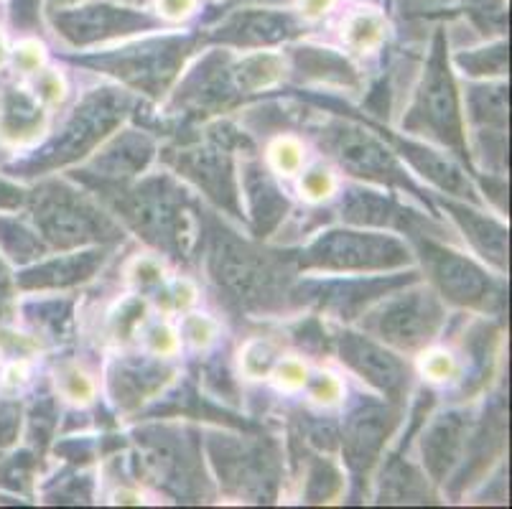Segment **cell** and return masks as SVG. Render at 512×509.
<instances>
[{"label": "cell", "instance_id": "1", "mask_svg": "<svg viewBox=\"0 0 512 509\" xmlns=\"http://www.w3.org/2000/svg\"><path fill=\"white\" fill-rule=\"evenodd\" d=\"M207 270L227 301L245 311H273L291 296V255L263 250L214 219L207 230Z\"/></svg>", "mask_w": 512, "mask_h": 509}, {"label": "cell", "instance_id": "2", "mask_svg": "<svg viewBox=\"0 0 512 509\" xmlns=\"http://www.w3.org/2000/svg\"><path fill=\"white\" fill-rule=\"evenodd\" d=\"M97 194L130 230L171 258H186L197 237V209L192 199L169 176H151L141 184H102L92 181Z\"/></svg>", "mask_w": 512, "mask_h": 509}, {"label": "cell", "instance_id": "3", "mask_svg": "<svg viewBox=\"0 0 512 509\" xmlns=\"http://www.w3.org/2000/svg\"><path fill=\"white\" fill-rule=\"evenodd\" d=\"M34 222L44 240L57 250H79L87 245H107L123 237V230L95 199L67 184L51 181L36 189Z\"/></svg>", "mask_w": 512, "mask_h": 509}, {"label": "cell", "instance_id": "4", "mask_svg": "<svg viewBox=\"0 0 512 509\" xmlns=\"http://www.w3.org/2000/svg\"><path fill=\"white\" fill-rule=\"evenodd\" d=\"M130 110H133V97L125 90L102 87V90L90 92L64 120L57 138H51L41 148L39 156H34L29 168L49 171V168L69 166L79 158L90 156L102 140L110 138V133L123 123Z\"/></svg>", "mask_w": 512, "mask_h": 509}, {"label": "cell", "instance_id": "5", "mask_svg": "<svg viewBox=\"0 0 512 509\" xmlns=\"http://www.w3.org/2000/svg\"><path fill=\"white\" fill-rule=\"evenodd\" d=\"M197 36H161L107 54L77 59L82 67H92L120 79L125 87L158 97L179 77L184 62L197 49Z\"/></svg>", "mask_w": 512, "mask_h": 509}, {"label": "cell", "instance_id": "6", "mask_svg": "<svg viewBox=\"0 0 512 509\" xmlns=\"http://www.w3.org/2000/svg\"><path fill=\"white\" fill-rule=\"evenodd\" d=\"M293 260L306 270L365 275L406 268L411 263V250L406 242L385 232L329 230Z\"/></svg>", "mask_w": 512, "mask_h": 509}, {"label": "cell", "instance_id": "7", "mask_svg": "<svg viewBox=\"0 0 512 509\" xmlns=\"http://www.w3.org/2000/svg\"><path fill=\"white\" fill-rule=\"evenodd\" d=\"M207 448L227 492L250 502H268L276 497L281 456L271 438L214 433L207 438Z\"/></svg>", "mask_w": 512, "mask_h": 509}, {"label": "cell", "instance_id": "8", "mask_svg": "<svg viewBox=\"0 0 512 509\" xmlns=\"http://www.w3.org/2000/svg\"><path fill=\"white\" fill-rule=\"evenodd\" d=\"M403 128L436 138L444 146L464 153L462 107H459L454 77L449 72L444 31L436 34L434 49H431V56L423 67L421 84H418L411 110L403 120Z\"/></svg>", "mask_w": 512, "mask_h": 509}, {"label": "cell", "instance_id": "9", "mask_svg": "<svg viewBox=\"0 0 512 509\" xmlns=\"http://www.w3.org/2000/svg\"><path fill=\"white\" fill-rule=\"evenodd\" d=\"M423 222H426L423 217L413 222L408 235H411L413 245H416L418 255L423 260V268H426L428 278L436 286L439 296L456 303V306L479 308V311L500 306L502 291L497 288L495 280L487 275V270L479 268L474 260H469L462 252L446 247L444 242L436 240V235H428V230H418V224Z\"/></svg>", "mask_w": 512, "mask_h": 509}, {"label": "cell", "instance_id": "10", "mask_svg": "<svg viewBox=\"0 0 512 509\" xmlns=\"http://www.w3.org/2000/svg\"><path fill=\"white\" fill-rule=\"evenodd\" d=\"M380 306L365 314V329L380 342L403 352H416L431 344L444 326V306L431 288H406L380 298Z\"/></svg>", "mask_w": 512, "mask_h": 509}, {"label": "cell", "instance_id": "11", "mask_svg": "<svg viewBox=\"0 0 512 509\" xmlns=\"http://www.w3.org/2000/svg\"><path fill=\"white\" fill-rule=\"evenodd\" d=\"M319 143L349 176L418 191L393 151L362 125L334 120L321 128Z\"/></svg>", "mask_w": 512, "mask_h": 509}, {"label": "cell", "instance_id": "12", "mask_svg": "<svg viewBox=\"0 0 512 509\" xmlns=\"http://www.w3.org/2000/svg\"><path fill=\"white\" fill-rule=\"evenodd\" d=\"M136 436L158 482H164L179 497H192L204 479L197 438L179 428L164 426L141 428Z\"/></svg>", "mask_w": 512, "mask_h": 509}, {"label": "cell", "instance_id": "13", "mask_svg": "<svg viewBox=\"0 0 512 509\" xmlns=\"http://www.w3.org/2000/svg\"><path fill=\"white\" fill-rule=\"evenodd\" d=\"M166 161L174 166V171H179V176L204 191L217 207L240 217V181H237L235 163L227 148L214 143L212 138L207 143L197 140V143H184L166 151Z\"/></svg>", "mask_w": 512, "mask_h": 509}, {"label": "cell", "instance_id": "14", "mask_svg": "<svg viewBox=\"0 0 512 509\" xmlns=\"http://www.w3.org/2000/svg\"><path fill=\"white\" fill-rule=\"evenodd\" d=\"M54 26L57 34L69 46H90L97 41L115 39V36H128L153 28L156 21L151 16L133 8L110 6V3H92V6L79 8H59L54 11Z\"/></svg>", "mask_w": 512, "mask_h": 509}, {"label": "cell", "instance_id": "15", "mask_svg": "<svg viewBox=\"0 0 512 509\" xmlns=\"http://www.w3.org/2000/svg\"><path fill=\"white\" fill-rule=\"evenodd\" d=\"M416 283V275H362L355 280H311L306 286H301L299 291H293L291 296H299V301L316 303L319 308H327L332 314L342 316V319H355L360 316V311L372 303H377L380 298H385L388 293L398 291L403 286H411Z\"/></svg>", "mask_w": 512, "mask_h": 509}, {"label": "cell", "instance_id": "16", "mask_svg": "<svg viewBox=\"0 0 512 509\" xmlns=\"http://www.w3.org/2000/svg\"><path fill=\"white\" fill-rule=\"evenodd\" d=\"M398 420L400 413L393 405L375 400H362L355 410H349L342 431V451L349 469L360 476L367 474L398 428Z\"/></svg>", "mask_w": 512, "mask_h": 509}, {"label": "cell", "instance_id": "17", "mask_svg": "<svg viewBox=\"0 0 512 509\" xmlns=\"http://www.w3.org/2000/svg\"><path fill=\"white\" fill-rule=\"evenodd\" d=\"M242 100V92L232 72V56L227 51H212L186 74L176 92V105L194 115H212L227 110Z\"/></svg>", "mask_w": 512, "mask_h": 509}, {"label": "cell", "instance_id": "18", "mask_svg": "<svg viewBox=\"0 0 512 509\" xmlns=\"http://www.w3.org/2000/svg\"><path fill=\"white\" fill-rule=\"evenodd\" d=\"M339 359L355 375L370 382L375 390L388 395V400H393V403H398L406 395L408 367L370 336L342 334V339H339Z\"/></svg>", "mask_w": 512, "mask_h": 509}, {"label": "cell", "instance_id": "19", "mask_svg": "<svg viewBox=\"0 0 512 509\" xmlns=\"http://www.w3.org/2000/svg\"><path fill=\"white\" fill-rule=\"evenodd\" d=\"M174 370L161 357H123L115 359L107 372V390L120 410H136L148 400H156L169 385Z\"/></svg>", "mask_w": 512, "mask_h": 509}, {"label": "cell", "instance_id": "20", "mask_svg": "<svg viewBox=\"0 0 512 509\" xmlns=\"http://www.w3.org/2000/svg\"><path fill=\"white\" fill-rule=\"evenodd\" d=\"M156 146L141 130H123L92 158L90 168L77 174L82 181H102V184H125L128 179L146 171Z\"/></svg>", "mask_w": 512, "mask_h": 509}, {"label": "cell", "instance_id": "21", "mask_svg": "<svg viewBox=\"0 0 512 509\" xmlns=\"http://www.w3.org/2000/svg\"><path fill=\"white\" fill-rule=\"evenodd\" d=\"M469 441V418L464 413L439 415V418L423 431L421 438V456L426 474L434 482H446V476L451 474L459 459H462L464 448Z\"/></svg>", "mask_w": 512, "mask_h": 509}, {"label": "cell", "instance_id": "22", "mask_svg": "<svg viewBox=\"0 0 512 509\" xmlns=\"http://www.w3.org/2000/svg\"><path fill=\"white\" fill-rule=\"evenodd\" d=\"M301 28L296 18L278 11H240L227 18L214 39L230 46H245V49H258V46H273L281 41L299 36Z\"/></svg>", "mask_w": 512, "mask_h": 509}, {"label": "cell", "instance_id": "23", "mask_svg": "<svg viewBox=\"0 0 512 509\" xmlns=\"http://www.w3.org/2000/svg\"><path fill=\"white\" fill-rule=\"evenodd\" d=\"M240 191L245 204H248V217L250 224H253V232L258 237L271 235L278 224L286 219L288 209H291L278 181L260 163H248V166L242 168Z\"/></svg>", "mask_w": 512, "mask_h": 509}, {"label": "cell", "instance_id": "24", "mask_svg": "<svg viewBox=\"0 0 512 509\" xmlns=\"http://www.w3.org/2000/svg\"><path fill=\"white\" fill-rule=\"evenodd\" d=\"M339 212H342L344 222L352 224V227H375V230L388 227V230L406 232L416 219H421L418 214L408 212L398 202H393L390 196L367 189H349L344 194Z\"/></svg>", "mask_w": 512, "mask_h": 509}, {"label": "cell", "instance_id": "25", "mask_svg": "<svg viewBox=\"0 0 512 509\" xmlns=\"http://www.w3.org/2000/svg\"><path fill=\"white\" fill-rule=\"evenodd\" d=\"M395 146H398L400 156L406 158L423 179H428L434 186H439L441 191L451 196H467L472 202H477V191H474L472 181L467 179V174L462 171V166L449 158L446 153L434 151V148L423 146V143H413V140L395 138Z\"/></svg>", "mask_w": 512, "mask_h": 509}, {"label": "cell", "instance_id": "26", "mask_svg": "<svg viewBox=\"0 0 512 509\" xmlns=\"http://www.w3.org/2000/svg\"><path fill=\"white\" fill-rule=\"evenodd\" d=\"M441 207L451 214L459 230L464 232L469 242H472L474 250L482 255L484 260H490L495 268L505 270L507 265V230L502 227L497 219L487 217V214L477 212L474 207H467V204L459 202H446L441 199Z\"/></svg>", "mask_w": 512, "mask_h": 509}, {"label": "cell", "instance_id": "27", "mask_svg": "<svg viewBox=\"0 0 512 509\" xmlns=\"http://www.w3.org/2000/svg\"><path fill=\"white\" fill-rule=\"evenodd\" d=\"M107 258L105 247L95 245L90 250L69 252V255H59L57 260L39 265V268L29 270L23 275V286L26 288H69L77 283L90 280L97 270L102 268Z\"/></svg>", "mask_w": 512, "mask_h": 509}, {"label": "cell", "instance_id": "28", "mask_svg": "<svg viewBox=\"0 0 512 509\" xmlns=\"http://www.w3.org/2000/svg\"><path fill=\"white\" fill-rule=\"evenodd\" d=\"M293 67L301 82L327 84V87H357V74L342 54L332 49L301 46L293 49Z\"/></svg>", "mask_w": 512, "mask_h": 509}, {"label": "cell", "instance_id": "29", "mask_svg": "<svg viewBox=\"0 0 512 509\" xmlns=\"http://www.w3.org/2000/svg\"><path fill=\"white\" fill-rule=\"evenodd\" d=\"M44 110L39 100L23 90H6L0 97V135L13 143H29L44 130Z\"/></svg>", "mask_w": 512, "mask_h": 509}, {"label": "cell", "instance_id": "30", "mask_svg": "<svg viewBox=\"0 0 512 509\" xmlns=\"http://www.w3.org/2000/svg\"><path fill=\"white\" fill-rule=\"evenodd\" d=\"M469 120L477 128L479 138L490 135L497 146H505L507 130V90L502 84H482L469 87L467 95Z\"/></svg>", "mask_w": 512, "mask_h": 509}, {"label": "cell", "instance_id": "31", "mask_svg": "<svg viewBox=\"0 0 512 509\" xmlns=\"http://www.w3.org/2000/svg\"><path fill=\"white\" fill-rule=\"evenodd\" d=\"M232 72H235V82L242 95H255V92L271 90L278 82H283L286 64L278 54L258 51L240 62H232Z\"/></svg>", "mask_w": 512, "mask_h": 509}, {"label": "cell", "instance_id": "32", "mask_svg": "<svg viewBox=\"0 0 512 509\" xmlns=\"http://www.w3.org/2000/svg\"><path fill=\"white\" fill-rule=\"evenodd\" d=\"M426 494V476L406 461H390L383 474V502H421Z\"/></svg>", "mask_w": 512, "mask_h": 509}, {"label": "cell", "instance_id": "33", "mask_svg": "<svg viewBox=\"0 0 512 509\" xmlns=\"http://www.w3.org/2000/svg\"><path fill=\"white\" fill-rule=\"evenodd\" d=\"M342 36L355 51H375L385 41V23L377 13H357L347 21Z\"/></svg>", "mask_w": 512, "mask_h": 509}, {"label": "cell", "instance_id": "34", "mask_svg": "<svg viewBox=\"0 0 512 509\" xmlns=\"http://www.w3.org/2000/svg\"><path fill=\"white\" fill-rule=\"evenodd\" d=\"M456 64H459L462 69H467V74H474V77L505 74L507 72V44L505 41H500V44L490 46V49L467 51V54L456 59Z\"/></svg>", "mask_w": 512, "mask_h": 509}, {"label": "cell", "instance_id": "35", "mask_svg": "<svg viewBox=\"0 0 512 509\" xmlns=\"http://www.w3.org/2000/svg\"><path fill=\"white\" fill-rule=\"evenodd\" d=\"M268 163L276 174L281 176H293L299 174L301 166H304V146H301L299 138L293 135H281L268 146Z\"/></svg>", "mask_w": 512, "mask_h": 509}, {"label": "cell", "instance_id": "36", "mask_svg": "<svg viewBox=\"0 0 512 509\" xmlns=\"http://www.w3.org/2000/svg\"><path fill=\"white\" fill-rule=\"evenodd\" d=\"M59 390H62L64 398L77 405H87L95 398V382L90 380V375L79 364L72 362L59 367Z\"/></svg>", "mask_w": 512, "mask_h": 509}, {"label": "cell", "instance_id": "37", "mask_svg": "<svg viewBox=\"0 0 512 509\" xmlns=\"http://www.w3.org/2000/svg\"><path fill=\"white\" fill-rule=\"evenodd\" d=\"M339 489H342V474L329 461H316L309 471V484H306L309 502H329L337 497Z\"/></svg>", "mask_w": 512, "mask_h": 509}, {"label": "cell", "instance_id": "38", "mask_svg": "<svg viewBox=\"0 0 512 509\" xmlns=\"http://www.w3.org/2000/svg\"><path fill=\"white\" fill-rule=\"evenodd\" d=\"M276 357V347L268 339H253V342H248L245 349H242V372L253 377V380H260V377H265L273 370Z\"/></svg>", "mask_w": 512, "mask_h": 509}, {"label": "cell", "instance_id": "39", "mask_svg": "<svg viewBox=\"0 0 512 509\" xmlns=\"http://www.w3.org/2000/svg\"><path fill=\"white\" fill-rule=\"evenodd\" d=\"M418 367H421V375L428 382H449L459 375V362L446 349H428V352H423Z\"/></svg>", "mask_w": 512, "mask_h": 509}, {"label": "cell", "instance_id": "40", "mask_svg": "<svg viewBox=\"0 0 512 509\" xmlns=\"http://www.w3.org/2000/svg\"><path fill=\"white\" fill-rule=\"evenodd\" d=\"M299 189H301V196L309 199V202H324V199H329V196L337 191V179H334V174L329 171V168L316 166L311 168V171H306Z\"/></svg>", "mask_w": 512, "mask_h": 509}, {"label": "cell", "instance_id": "41", "mask_svg": "<svg viewBox=\"0 0 512 509\" xmlns=\"http://www.w3.org/2000/svg\"><path fill=\"white\" fill-rule=\"evenodd\" d=\"M306 385H309L311 400L324 405V408H332V405H337L339 400H342L344 385L339 382V377L332 375V372H319L314 380H306Z\"/></svg>", "mask_w": 512, "mask_h": 509}, {"label": "cell", "instance_id": "42", "mask_svg": "<svg viewBox=\"0 0 512 509\" xmlns=\"http://www.w3.org/2000/svg\"><path fill=\"white\" fill-rule=\"evenodd\" d=\"M36 324H41V329H49L51 334H64L69 324V316H72V306L67 301H51L41 303L36 308Z\"/></svg>", "mask_w": 512, "mask_h": 509}, {"label": "cell", "instance_id": "43", "mask_svg": "<svg viewBox=\"0 0 512 509\" xmlns=\"http://www.w3.org/2000/svg\"><path fill=\"white\" fill-rule=\"evenodd\" d=\"M273 377L286 390H299L309 380V372H306V364L301 359H283V362L273 364Z\"/></svg>", "mask_w": 512, "mask_h": 509}, {"label": "cell", "instance_id": "44", "mask_svg": "<svg viewBox=\"0 0 512 509\" xmlns=\"http://www.w3.org/2000/svg\"><path fill=\"white\" fill-rule=\"evenodd\" d=\"M146 342L156 357H171V354L179 352V336L166 324H153L146 334Z\"/></svg>", "mask_w": 512, "mask_h": 509}, {"label": "cell", "instance_id": "45", "mask_svg": "<svg viewBox=\"0 0 512 509\" xmlns=\"http://www.w3.org/2000/svg\"><path fill=\"white\" fill-rule=\"evenodd\" d=\"M214 334H217V326H214L212 319L199 314L186 316L184 336L194 344V347H209V344L214 342Z\"/></svg>", "mask_w": 512, "mask_h": 509}, {"label": "cell", "instance_id": "46", "mask_svg": "<svg viewBox=\"0 0 512 509\" xmlns=\"http://www.w3.org/2000/svg\"><path fill=\"white\" fill-rule=\"evenodd\" d=\"M143 314H146V303L138 301V298L125 301V306L120 308V314H118V326H115L118 339H128V336L133 334V329L143 321Z\"/></svg>", "mask_w": 512, "mask_h": 509}, {"label": "cell", "instance_id": "47", "mask_svg": "<svg viewBox=\"0 0 512 509\" xmlns=\"http://www.w3.org/2000/svg\"><path fill=\"white\" fill-rule=\"evenodd\" d=\"M36 90H39V95L44 97L46 102H51V105L64 102V97H67V84H64L62 74L59 72L41 74L39 82H36Z\"/></svg>", "mask_w": 512, "mask_h": 509}, {"label": "cell", "instance_id": "48", "mask_svg": "<svg viewBox=\"0 0 512 509\" xmlns=\"http://www.w3.org/2000/svg\"><path fill=\"white\" fill-rule=\"evenodd\" d=\"M130 275L141 283L143 288H153L161 283V268H158L156 260H136V265H133V270H130Z\"/></svg>", "mask_w": 512, "mask_h": 509}, {"label": "cell", "instance_id": "49", "mask_svg": "<svg viewBox=\"0 0 512 509\" xmlns=\"http://www.w3.org/2000/svg\"><path fill=\"white\" fill-rule=\"evenodd\" d=\"M41 62H44V49H41L36 41H26V44L16 51V64L21 69H26V72L39 69Z\"/></svg>", "mask_w": 512, "mask_h": 509}, {"label": "cell", "instance_id": "50", "mask_svg": "<svg viewBox=\"0 0 512 509\" xmlns=\"http://www.w3.org/2000/svg\"><path fill=\"white\" fill-rule=\"evenodd\" d=\"M451 0H400L403 16H428L449 6Z\"/></svg>", "mask_w": 512, "mask_h": 509}, {"label": "cell", "instance_id": "51", "mask_svg": "<svg viewBox=\"0 0 512 509\" xmlns=\"http://www.w3.org/2000/svg\"><path fill=\"white\" fill-rule=\"evenodd\" d=\"M156 3L158 11L164 13L166 18H184L197 6V0H156Z\"/></svg>", "mask_w": 512, "mask_h": 509}, {"label": "cell", "instance_id": "52", "mask_svg": "<svg viewBox=\"0 0 512 509\" xmlns=\"http://www.w3.org/2000/svg\"><path fill=\"white\" fill-rule=\"evenodd\" d=\"M171 296H174L176 306H189V303L194 301V288L189 286V283H176Z\"/></svg>", "mask_w": 512, "mask_h": 509}, {"label": "cell", "instance_id": "53", "mask_svg": "<svg viewBox=\"0 0 512 509\" xmlns=\"http://www.w3.org/2000/svg\"><path fill=\"white\" fill-rule=\"evenodd\" d=\"M329 6V0H306L304 8L306 13H324V8Z\"/></svg>", "mask_w": 512, "mask_h": 509}, {"label": "cell", "instance_id": "54", "mask_svg": "<svg viewBox=\"0 0 512 509\" xmlns=\"http://www.w3.org/2000/svg\"><path fill=\"white\" fill-rule=\"evenodd\" d=\"M69 3H77V0H49L51 11H59V8H67Z\"/></svg>", "mask_w": 512, "mask_h": 509}, {"label": "cell", "instance_id": "55", "mask_svg": "<svg viewBox=\"0 0 512 509\" xmlns=\"http://www.w3.org/2000/svg\"><path fill=\"white\" fill-rule=\"evenodd\" d=\"M3 59H6V46H3V39H0V64H3Z\"/></svg>", "mask_w": 512, "mask_h": 509}]
</instances>
